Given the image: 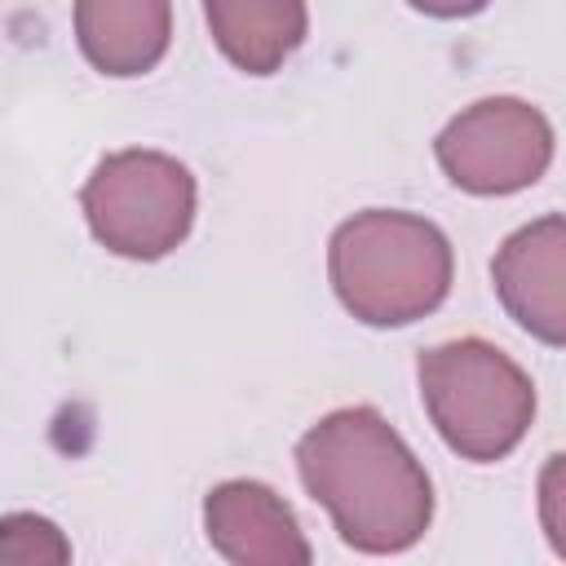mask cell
Wrapping results in <instances>:
<instances>
[{
	"label": "cell",
	"instance_id": "cell-7",
	"mask_svg": "<svg viewBox=\"0 0 566 566\" xmlns=\"http://www.w3.org/2000/svg\"><path fill=\"white\" fill-rule=\"evenodd\" d=\"M203 531L208 544L234 566H305L314 557L283 495L252 478H234L208 491Z\"/></svg>",
	"mask_w": 566,
	"mask_h": 566
},
{
	"label": "cell",
	"instance_id": "cell-12",
	"mask_svg": "<svg viewBox=\"0 0 566 566\" xmlns=\"http://www.w3.org/2000/svg\"><path fill=\"white\" fill-rule=\"evenodd\" d=\"M407 4L429 18H469V13H482L491 0H407Z\"/></svg>",
	"mask_w": 566,
	"mask_h": 566
},
{
	"label": "cell",
	"instance_id": "cell-11",
	"mask_svg": "<svg viewBox=\"0 0 566 566\" xmlns=\"http://www.w3.org/2000/svg\"><path fill=\"white\" fill-rule=\"evenodd\" d=\"M539 526L557 557H566V451L539 469Z\"/></svg>",
	"mask_w": 566,
	"mask_h": 566
},
{
	"label": "cell",
	"instance_id": "cell-5",
	"mask_svg": "<svg viewBox=\"0 0 566 566\" xmlns=\"http://www.w3.org/2000/svg\"><path fill=\"white\" fill-rule=\"evenodd\" d=\"M433 155L469 195H517L548 172L553 124L522 97H482L438 133Z\"/></svg>",
	"mask_w": 566,
	"mask_h": 566
},
{
	"label": "cell",
	"instance_id": "cell-2",
	"mask_svg": "<svg viewBox=\"0 0 566 566\" xmlns=\"http://www.w3.org/2000/svg\"><path fill=\"white\" fill-rule=\"evenodd\" d=\"M327 274L358 323L407 327L447 301L455 256L433 221L402 208H367L332 230Z\"/></svg>",
	"mask_w": 566,
	"mask_h": 566
},
{
	"label": "cell",
	"instance_id": "cell-3",
	"mask_svg": "<svg viewBox=\"0 0 566 566\" xmlns=\"http://www.w3.org/2000/svg\"><path fill=\"white\" fill-rule=\"evenodd\" d=\"M416 380L429 424L464 460H504L535 420L531 376L491 340L460 336L424 349Z\"/></svg>",
	"mask_w": 566,
	"mask_h": 566
},
{
	"label": "cell",
	"instance_id": "cell-9",
	"mask_svg": "<svg viewBox=\"0 0 566 566\" xmlns=\"http://www.w3.org/2000/svg\"><path fill=\"white\" fill-rule=\"evenodd\" d=\"M217 49L248 75H274L305 40V0H203Z\"/></svg>",
	"mask_w": 566,
	"mask_h": 566
},
{
	"label": "cell",
	"instance_id": "cell-8",
	"mask_svg": "<svg viewBox=\"0 0 566 566\" xmlns=\"http://www.w3.org/2000/svg\"><path fill=\"white\" fill-rule=\"evenodd\" d=\"M172 0H75V44L93 71L128 80L164 62Z\"/></svg>",
	"mask_w": 566,
	"mask_h": 566
},
{
	"label": "cell",
	"instance_id": "cell-1",
	"mask_svg": "<svg viewBox=\"0 0 566 566\" xmlns=\"http://www.w3.org/2000/svg\"><path fill=\"white\" fill-rule=\"evenodd\" d=\"M296 473L358 553H407L433 522L429 473L376 407H340L305 429Z\"/></svg>",
	"mask_w": 566,
	"mask_h": 566
},
{
	"label": "cell",
	"instance_id": "cell-10",
	"mask_svg": "<svg viewBox=\"0 0 566 566\" xmlns=\"http://www.w3.org/2000/svg\"><path fill=\"white\" fill-rule=\"evenodd\" d=\"M71 539L40 513H9L0 522V566H66Z\"/></svg>",
	"mask_w": 566,
	"mask_h": 566
},
{
	"label": "cell",
	"instance_id": "cell-6",
	"mask_svg": "<svg viewBox=\"0 0 566 566\" xmlns=\"http://www.w3.org/2000/svg\"><path fill=\"white\" fill-rule=\"evenodd\" d=\"M491 283L522 332L566 345V217L553 212L513 230L491 261Z\"/></svg>",
	"mask_w": 566,
	"mask_h": 566
},
{
	"label": "cell",
	"instance_id": "cell-4",
	"mask_svg": "<svg viewBox=\"0 0 566 566\" xmlns=\"http://www.w3.org/2000/svg\"><path fill=\"white\" fill-rule=\"evenodd\" d=\"M195 199L190 168L164 150H115L80 190L93 239L128 261H159L181 248L195 226Z\"/></svg>",
	"mask_w": 566,
	"mask_h": 566
}]
</instances>
